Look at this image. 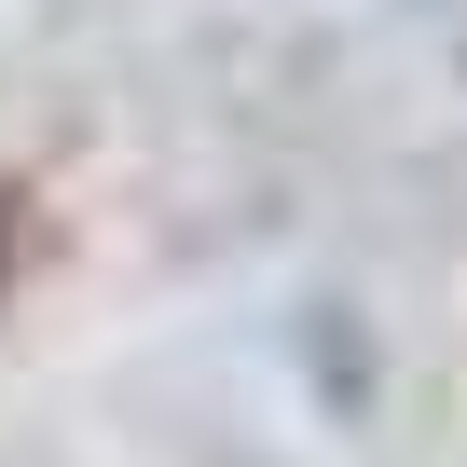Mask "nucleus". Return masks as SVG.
I'll return each instance as SVG.
<instances>
[{"label":"nucleus","instance_id":"f257e3e1","mask_svg":"<svg viewBox=\"0 0 467 467\" xmlns=\"http://www.w3.org/2000/svg\"><path fill=\"white\" fill-rule=\"evenodd\" d=\"M42 248H56V220H42V179H15V165H0V317L28 303Z\"/></svg>","mask_w":467,"mask_h":467}]
</instances>
